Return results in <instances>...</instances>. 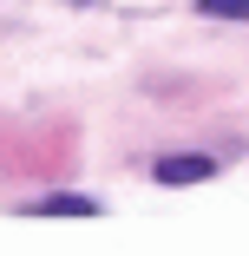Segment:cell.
Here are the masks:
<instances>
[{
    "label": "cell",
    "instance_id": "obj_1",
    "mask_svg": "<svg viewBox=\"0 0 249 256\" xmlns=\"http://www.w3.org/2000/svg\"><path fill=\"white\" fill-rule=\"evenodd\" d=\"M158 178L164 184H197V178H210V158H164Z\"/></svg>",
    "mask_w": 249,
    "mask_h": 256
},
{
    "label": "cell",
    "instance_id": "obj_2",
    "mask_svg": "<svg viewBox=\"0 0 249 256\" xmlns=\"http://www.w3.org/2000/svg\"><path fill=\"white\" fill-rule=\"evenodd\" d=\"M39 210H53V217H92L98 204H92V197H46Z\"/></svg>",
    "mask_w": 249,
    "mask_h": 256
},
{
    "label": "cell",
    "instance_id": "obj_3",
    "mask_svg": "<svg viewBox=\"0 0 249 256\" xmlns=\"http://www.w3.org/2000/svg\"><path fill=\"white\" fill-rule=\"evenodd\" d=\"M204 14H217V20H249V0H197Z\"/></svg>",
    "mask_w": 249,
    "mask_h": 256
}]
</instances>
